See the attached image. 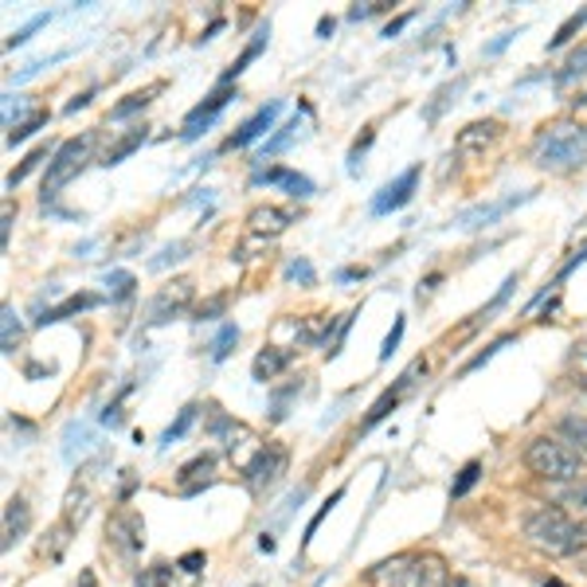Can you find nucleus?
<instances>
[{
	"instance_id": "f257e3e1",
	"label": "nucleus",
	"mask_w": 587,
	"mask_h": 587,
	"mask_svg": "<svg viewBox=\"0 0 587 587\" xmlns=\"http://www.w3.org/2000/svg\"><path fill=\"white\" fill-rule=\"evenodd\" d=\"M521 533L533 548L548 556H576L587 545V529L571 514H564L560 506H537L525 514Z\"/></svg>"
},
{
	"instance_id": "f03ea898",
	"label": "nucleus",
	"mask_w": 587,
	"mask_h": 587,
	"mask_svg": "<svg viewBox=\"0 0 587 587\" xmlns=\"http://www.w3.org/2000/svg\"><path fill=\"white\" fill-rule=\"evenodd\" d=\"M372 587H450L447 560L439 553H396L368 568Z\"/></svg>"
},
{
	"instance_id": "7ed1b4c3",
	"label": "nucleus",
	"mask_w": 587,
	"mask_h": 587,
	"mask_svg": "<svg viewBox=\"0 0 587 587\" xmlns=\"http://www.w3.org/2000/svg\"><path fill=\"white\" fill-rule=\"evenodd\" d=\"M533 165L548 172H571L587 165V126L584 122H553L533 138Z\"/></svg>"
},
{
	"instance_id": "20e7f679",
	"label": "nucleus",
	"mask_w": 587,
	"mask_h": 587,
	"mask_svg": "<svg viewBox=\"0 0 587 587\" xmlns=\"http://www.w3.org/2000/svg\"><path fill=\"white\" fill-rule=\"evenodd\" d=\"M525 466L529 474H537L540 481H576L584 474V458L579 450H571L568 442L560 439H533L525 447Z\"/></svg>"
},
{
	"instance_id": "39448f33",
	"label": "nucleus",
	"mask_w": 587,
	"mask_h": 587,
	"mask_svg": "<svg viewBox=\"0 0 587 587\" xmlns=\"http://www.w3.org/2000/svg\"><path fill=\"white\" fill-rule=\"evenodd\" d=\"M90 149H94V133H82V138H71L56 149V157L48 161V172H43V205L56 200L67 185L82 172V165L90 161Z\"/></svg>"
},
{
	"instance_id": "423d86ee",
	"label": "nucleus",
	"mask_w": 587,
	"mask_h": 587,
	"mask_svg": "<svg viewBox=\"0 0 587 587\" xmlns=\"http://www.w3.org/2000/svg\"><path fill=\"white\" fill-rule=\"evenodd\" d=\"M286 462H290V450L278 447V442H262V447L255 450L251 462L243 466L247 489H251V494H262V489H270L286 474Z\"/></svg>"
},
{
	"instance_id": "0eeeda50",
	"label": "nucleus",
	"mask_w": 587,
	"mask_h": 587,
	"mask_svg": "<svg viewBox=\"0 0 587 587\" xmlns=\"http://www.w3.org/2000/svg\"><path fill=\"white\" fill-rule=\"evenodd\" d=\"M537 196V188H525V192H509V196H501V200H494V205H478V208H466L462 216H458V228L462 231H481V228H489V223H498L501 216H509L514 208H521L525 200H533Z\"/></svg>"
},
{
	"instance_id": "6e6552de",
	"label": "nucleus",
	"mask_w": 587,
	"mask_h": 587,
	"mask_svg": "<svg viewBox=\"0 0 587 587\" xmlns=\"http://www.w3.org/2000/svg\"><path fill=\"white\" fill-rule=\"evenodd\" d=\"M419 165H411V169H404L396 180H388V185L380 188V192L372 196V208L368 212L372 216H391V212H400L404 205H411V196H416L419 188Z\"/></svg>"
},
{
	"instance_id": "1a4fd4ad",
	"label": "nucleus",
	"mask_w": 587,
	"mask_h": 587,
	"mask_svg": "<svg viewBox=\"0 0 587 587\" xmlns=\"http://www.w3.org/2000/svg\"><path fill=\"white\" fill-rule=\"evenodd\" d=\"M107 537L122 556H133V553H141V545H146V521H141L133 509H118V514H110V521H107Z\"/></svg>"
},
{
	"instance_id": "9d476101",
	"label": "nucleus",
	"mask_w": 587,
	"mask_h": 587,
	"mask_svg": "<svg viewBox=\"0 0 587 587\" xmlns=\"http://www.w3.org/2000/svg\"><path fill=\"white\" fill-rule=\"evenodd\" d=\"M290 223H298V212H294V208H282V205H259V208H251V216H247V228H251L255 239L282 236Z\"/></svg>"
},
{
	"instance_id": "9b49d317",
	"label": "nucleus",
	"mask_w": 587,
	"mask_h": 587,
	"mask_svg": "<svg viewBox=\"0 0 587 587\" xmlns=\"http://www.w3.org/2000/svg\"><path fill=\"white\" fill-rule=\"evenodd\" d=\"M416 372H427V360H416V365H411L408 372H404L400 380H396V388H388V391H384L380 400H376L372 408H368V416L360 419V431H372V427L380 424V419H388L391 411H396V404H400V396L411 388V380H416Z\"/></svg>"
},
{
	"instance_id": "f8f14e48",
	"label": "nucleus",
	"mask_w": 587,
	"mask_h": 587,
	"mask_svg": "<svg viewBox=\"0 0 587 587\" xmlns=\"http://www.w3.org/2000/svg\"><path fill=\"white\" fill-rule=\"evenodd\" d=\"M231 98H236V90H231V87H220L212 98H208V102H200V107L188 110V118H185V133H180V138H185V141L200 138V133H205L208 126L216 122V115H220V110L228 107Z\"/></svg>"
},
{
	"instance_id": "ddd939ff",
	"label": "nucleus",
	"mask_w": 587,
	"mask_h": 587,
	"mask_svg": "<svg viewBox=\"0 0 587 587\" xmlns=\"http://www.w3.org/2000/svg\"><path fill=\"white\" fill-rule=\"evenodd\" d=\"M188 302H192V282H188V278H180V282L165 286V290L153 298V306H149V321H153V326H161V321H169L172 314L185 310Z\"/></svg>"
},
{
	"instance_id": "4468645a",
	"label": "nucleus",
	"mask_w": 587,
	"mask_h": 587,
	"mask_svg": "<svg viewBox=\"0 0 587 587\" xmlns=\"http://www.w3.org/2000/svg\"><path fill=\"white\" fill-rule=\"evenodd\" d=\"M278 115H282V102H270V107H259L251 118H247L243 126H239L236 133H231L228 146H223V149H247V146H251V141H259L262 133H267L270 126H275V118H278Z\"/></svg>"
},
{
	"instance_id": "2eb2a0df",
	"label": "nucleus",
	"mask_w": 587,
	"mask_h": 587,
	"mask_svg": "<svg viewBox=\"0 0 587 587\" xmlns=\"http://www.w3.org/2000/svg\"><path fill=\"white\" fill-rule=\"evenodd\" d=\"M498 138H501V122L486 118V122H470L466 130H458L455 149L458 153H486V149L494 146Z\"/></svg>"
},
{
	"instance_id": "dca6fc26",
	"label": "nucleus",
	"mask_w": 587,
	"mask_h": 587,
	"mask_svg": "<svg viewBox=\"0 0 587 587\" xmlns=\"http://www.w3.org/2000/svg\"><path fill=\"white\" fill-rule=\"evenodd\" d=\"M255 185H275V188H286L290 196H298V200H310L314 196V180L310 177H302V172H294V169H262V172H255Z\"/></svg>"
},
{
	"instance_id": "f3484780",
	"label": "nucleus",
	"mask_w": 587,
	"mask_h": 587,
	"mask_svg": "<svg viewBox=\"0 0 587 587\" xmlns=\"http://www.w3.org/2000/svg\"><path fill=\"white\" fill-rule=\"evenodd\" d=\"M290 365H294V349H286V345H270V349H262L259 357H255L251 372L259 384H267V380H275L278 372H286Z\"/></svg>"
},
{
	"instance_id": "a211bd4d",
	"label": "nucleus",
	"mask_w": 587,
	"mask_h": 587,
	"mask_svg": "<svg viewBox=\"0 0 587 587\" xmlns=\"http://www.w3.org/2000/svg\"><path fill=\"white\" fill-rule=\"evenodd\" d=\"M267 40H270V24H262L259 32L251 36V43H247V48L239 51V59H236V63H231L228 71L220 74V87H231V79H239V74H243L247 67H251L255 59H259V51L267 48Z\"/></svg>"
},
{
	"instance_id": "6ab92c4d",
	"label": "nucleus",
	"mask_w": 587,
	"mask_h": 587,
	"mask_svg": "<svg viewBox=\"0 0 587 587\" xmlns=\"http://www.w3.org/2000/svg\"><path fill=\"white\" fill-rule=\"evenodd\" d=\"M28 525H32V509H28V501L12 498L9 506H4V548L17 545V540L28 533Z\"/></svg>"
},
{
	"instance_id": "aec40b11",
	"label": "nucleus",
	"mask_w": 587,
	"mask_h": 587,
	"mask_svg": "<svg viewBox=\"0 0 587 587\" xmlns=\"http://www.w3.org/2000/svg\"><path fill=\"white\" fill-rule=\"evenodd\" d=\"M141 146H146V126H138V130H130V133H126V138H118L115 146H110L107 153H102V161H98V165H107V169H115V165H122L130 153H138Z\"/></svg>"
},
{
	"instance_id": "412c9836",
	"label": "nucleus",
	"mask_w": 587,
	"mask_h": 587,
	"mask_svg": "<svg viewBox=\"0 0 587 587\" xmlns=\"http://www.w3.org/2000/svg\"><path fill=\"white\" fill-rule=\"evenodd\" d=\"M161 90H165V82H149L146 90H133V94H126L122 102L110 110V118H115V122H122V118L138 115V110H146L149 102H153V94H161Z\"/></svg>"
},
{
	"instance_id": "4be33fe9",
	"label": "nucleus",
	"mask_w": 587,
	"mask_h": 587,
	"mask_svg": "<svg viewBox=\"0 0 587 587\" xmlns=\"http://www.w3.org/2000/svg\"><path fill=\"white\" fill-rule=\"evenodd\" d=\"M102 298L98 294H71L67 302H59L56 310H48L40 318V326H51V321H63V318H71V314H79V310H90V306H98Z\"/></svg>"
},
{
	"instance_id": "5701e85b",
	"label": "nucleus",
	"mask_w": 587,
	"mask_h": 587,
	"mask_svg": "<svg viewBox=\"0 0 587 587\" xmlns=\"http://www.w3.org/2000/svg\"><path fill=\"white\" fill-rule=\"evenodd\" d=\"M212 470H216V458L212 455H200L192 458L188 466H180V489H192V478H200V486H212Z\"/></svg>"
},
{
	"instance_id": "b1692460",
	"label": "nucleus",
	"mask_w": 587,
	"mask_h": 587,
	"mask_svg": "<svg viewBox=\"0 0 587 587\" xmlns=\"http://www.w3.org/2000/svg\"><path fill=\"white\" fill-rule=\"evenodd\" d=\"M196 411H200V404H185V408H180V416L172 419L169 427H165V435H161V450H169L177 439H185V431L196 424Z\"/></svg>"
},
{
	"instance_id": "393cba45",
	"label": "nucleus",
	"mask_w": 587,
	"mask_h": 587,
	"mask_svg": "<svg viewBox=\"0 0 587 587\" xmlns=\"http://www.w3.org/2000/svg\"><path fill=\"white\" fill-rule=\"evenodd\" d=\"M133 286H138V278H133L130 270H110L107 275L110 302H126V298H133Z\"/></svg>"
},
{
	"instance_id": "a878e982",
	"label": "nucleus",
	"mask_w": 587,
	"mask_h": 587,
	"mask_svg": "<svg viewBox=\"0 0 587 587\" xmlns=\"http://www.w3.org/2000/svg\"><path fill=\"white\" fill-rule=\"evenodd\" d=\"M51 157H56V153H51L48 146L32 149V153L24 157V165H20V169H12V172H9V188H20V185H24V180H28V172H32V169H40V161H51Z\"/></svg>"
},
{
	"instance_id": "bb28decb",
	"label": "nucleus",
	"mask_w": 587,
	"mask_h": 587,
	"mask_svg": "<svg viewBox=\"0 0 587 587\" xmlns=\"http://www.w3.org/2000/svg\"><path fill=\"white\" fill-rule=\"evenodd\" d=\"M587 74V43L579 51H571L568 56V63H564V71L556 74V87H568V82H576V79H584Z\"/></svg>"
},
{
	"instance_id": "cd10ccee",
	"label": "nucleus",
	"mask_w": 587,
	"mask_h": 587,
	"mask_svg": "<svg viewBox=\"0 0 587 587\" xmlns=\"http://www.w3.org/2000/svg\"><path fill=\"white\" fill-rule=\"evenodd\" d=\"M138 587H172V564H149L133 579Z\"/></svg>"
},
{
	"instance_id": "c85d7f7f",
	"label": "nucleus",
	"mask_w": 587,
	"mask_h": 587,
	"mask_svg": "<svg viewBox=\"0 0 587 587\" xmlns=\"http://www.w3.org/2000/svg\"><path fill=\"white\" fill-rule=\"evenodd\" d=\"M517 282H521V275H517V270H514V275H509V278H506V282H501V290H498V294H494V298H489V302H486V306H481L478 321H489V314H498V310H501V306H506V302H509V294H514V290H517Z\"/></svg>"
},
{
	"instance_id": "c756f323",
	"label": "nucleus",
	"mask_w": 587,
	"mask_h": 587,
	"mask_svg": "<svg viewBox=\"0 0 587 587\" xmlns=\"http://www.w3.org/2000/svg\"><path fill=\"white\" fill-rule=\"evenodd\" d=\"M0 318H4V334H0V345H4V352H17L20 334H24V329H20V321H17V310H12V306H4V310H0Z\"/></svg>"
},
{
	"instance_id": "7c9ffc66",
	"label": "nucleus",
	"mask_w": 587,
	"mask_h": 587,
	"mask_svg": "<svg viewBox=\"0 0 587 587\" xmlns=\"http://www.w3.org/2000/svg\"><path fill=\"white\" fill-rule=\"evenodd\" d=\"M514 341H517V334H506V337H498V341H494V345H486V349H481V352H478V357H474V360H466V368H462V372H478V368L486 365V360H494V357H498L501 349H506V345H514Z\"/></svg>"
},
{
	"instance_id": "2f4dec72",
	"label": "nucleus",
	"mask_w": 587,
	"mask_h": 587,
	"mask_svg": "<svg viewBox=\"0 0 587 587\" xmlns=\"http://www.w3.org/2000/svg\"><path fill=\"white\" fill-rule=\"evenodd\" d=\"M48 118H51L48 110H36V115L28 118V122H20L17 130H9V146H17V141H28L36 130H43V126H48Z\"/></svg>"
},
{
	"instance_id": "473e14b6",
	"label": "nucleus",
	"mask_w": 587,
	"mask_h": 587,
	"mask_svg": "<svg viewBox=\"0 0 587 587\" xmlns=\"http://www.w3.org/2000/svg\"><path fill=\"white\" fill-rule=\"evenodd\" d=\"M587 24V9H579V12H571V17L568 20H564V24H560V32H556L553 36V43H548V48H564V43H568L571 40V36H576L579 32V28H584Z\"/></svg>"
},
{
	"instance_id": "72a5a7b5",
	"label": "nucleus",
	"mask_w": 587,
	"mask_h": 587,
	"mask_svg": "<svg viewBox=\"0 0 587 587\" xmlns=\"http://www.w3.org/2000/svg\"><path fill=\"white\" fill-rule=\"evenodd\" d=\"M236 341H239V326H223V329H220V337H216V341H212V360H216V365L231 357Z\"/></svg>"
},
{
	"instance_id": "f704fd0d",
	"label": "nucleus",
	"mask_w": 587,
	"mask_h": 587,
	"mask_svg": "<svg viewBox=\"0 0 587 587\" xmlns=\"http://www.w3.org/2000/svg\"><path fill=\"white\" fill-rule=\"evenodd\" d=\"M568 372L579 388L587 391V345H571V357H568Z\"/></svg>"
},
{
	"instance_id": "c9c22d12",
	"label": "nucleus",
	"mask_w": 587,
	"mask_h": 587,
	"mask_svg": "<svg viewBox=\"0 0 587 587\" xmlns=\"http://www.w3.org/2000/svg\"><path fill=\"white\" fill-rule=\"evenodd\" d=\"M48 20H51L48 12H40V17H32L24 28H17V32L9 36V43H4V48H20V43H28V40H32V32H40V28L48 24Z\"/></svg>"
},
{
	"instance_id": "e433bc0d",
	"label": "nucleus",
	"mask_w": 587,
	"mask_h": 587,
	"mask_svg": "<svg viewBox=\"0 0 587 587\" xmlns=\"http://www.w3.org/2000/svg\"><path fill=\"white\" fill-rule=\"evenodd\" d=\"M478 474H481V462H466L462 474H458V481L450 486V498H462V494H470V486L478 481Z\"/></svg>"
},
{
	"instance_id": "4c0bfd02",
	"label": "nucleus",
	"mask_w": 587,
	"mask_h": 587,
	"mask_svg": "<svg viewBox=\"0 0 587 587\" xmlns=\"http://www.w3.org/2000/svg\"><path fill=\"white\" fill-rule=\"evenodd\" d=\"M458 90H462V79H458V82H447V87H442L439 94H435V102L424 110V118H427V122H435V118L442 115V107H447V102H450V94H458Z\"/></svg>"
},
{
	"instance_id": "58836bf2",
	"label": "nucleus",
	"mask_w": 587,
	"mask_h": 587,
	"mask_svg": "<svg viewBox=\"0 0 587 587\" xmlns=\"http://www.w3.org/2000/svg\"><path fill=\"white\" fill-rule=\"evenodd\" d=\"M372 141H376V130H372V126H365V133H360V138L352 141V149H349V172L360 169V157L368 153V146H372Z\"/></svg>"
},
{
	"instance_id": "ea45409f",
	"label": "nucleus",
	"mask_w": 587,
	"mask_h": 587,
	"mask_svg": "<svg viewBox=\"0 0 587 587\" xmlns=\"http://www.w3.org/2000/svg\"><path fill=\"white\" fill-rule=\"evenodd\" d=\"M185 251H192V243H185V239H180V243H172V247H165V251L157 255L153 262H149V270H165L169 262H180V259H185Z\"/></svg>"
},
{
	"instance_id": "a19ab883",
	"label": "nucleus",
	"mask_w": 587,
	"mask_h": 587,
	"mask_svg": "<svg viewBox=\"0 0 587 587\" xmlns=\"http://www.w3.org/2000/svg\"><path fill=\"white\" fill-rule=\"evenodd\" d=\"M341 498H345V486H337V489H334V498H329V501H326V506H321V509H318V514H314L310 529H306V537H302V548H306V545H310V540H314V533H318V525H321V521H326V517H329V509H334V506H337V501H341Z\"/></svg>"
},
{
	"instance_id": "79ce46f5",
	"label": "nucleus",
	"mask_w": 587,
	"mask_h": 587,
	"mask_svg": "<svg viewBox=\"0 0 587 587\" xmlns=\"http://www.w3.org/2000/svg\"><path fill=\"white\" fill-rule=\"evenodd\" d=\"M286 278H290V282L314 286V267L306 259H290V262H286Z\"/></svg>"
},
{
	"instance_id": "37998d69",
	"label": "nucleus",
	"mask_w": 587,
	"mask_h": 587,
	"mask_svg": "<svg viewBox=\"0 0 587 587\" xmlns=\"http://www.w3.org/2000/svg\"><path fill=\"white\" fill-rule=\"evenodd\" d=\"M294 130H298V118H294V122H290V126H282V130H278V133H275V138H270V141H267V146H262L259 161H267V157H270V153H278V149H282V146H286V141H290V138H294Z\"/></svg>"
},
{
	"instance_id": "c03bdc74",
	"label": "nucleus",
	"mask_w": 587,
	"mask_h": 587,
	"mask_svg": "<svg viewBox=\"0 0 587 587\" xmlns=\"http://www.w3.org/2000/svg\"><path fill=\"white\" fill-rule=\"evenodd\" d=\"M404 326H408V321H404V318H396V321H391L388 337H384V345H380V360H388V357H391V352L400 349V337H404Z\"/></svg>"
},
{
	"instance_id": "a18cd8bd",
	"label": "nucleus",
	"mask_w": 587,
	"mask_h": 587,
	"mask_svg": "<svg viewBox=\"0 0 587 587\" xmlns=\"http://www.w3.org/2000/svg\"><path fill=\"white\" fill-rule=\"evenodd\" d=\"M223 306H228V298H223V294H220V298H208V302L200 306V310H196V321H212V318H220Z\"/></svg>"
},
{
	"instance_id": "49530a36",
	"label": "nucleus",
	"mask_w": 587,
	"mask_h": 587,
	"mask_svg": "<svg viewBox=\"0 0 587 587\" xmlns=\"http://www.w3.org/2000/svg\"><path fill=\"white\" fill-rule=\"evenodd\" d=\"M564 431H568L576 442H584V447H587V424H584V419H564Z\"/></svg>"
},
{
	"instance_id": "de8ad7c7",
	"label": "nucleus",
	"mask_w": 587,
	"mask_h": 587,
	"mask_svg": "<svg viewBox=\"0 0 587 587\" xmlns=\"http://www.w3.org/2000/svg\"><path fill=\"white\" fill-rule=\"evenodd\" d=\"M180 568L192 571V576H196V571L205 568V553H188V556H180Z\"/></svg>"
},
{
	"instance_id": "09e8293b",
	"label": "nucleus",
	"mask_w": 587,
	"mask_h": 587,
	"mask_svg": "<svg viewBox=\"0 0 587 587\" xmlns=\"http://www.w3.org/2000/svg\"><path fill=\"white\" fill-rule=\"evenodd\" d=\"M384 9H388L384 0H376V4H365V9H360V4H357V9L349 12V20H365V17H372V12H384Z\"/></svg>"
},
{
	"instance_id": "8fccbe9b",
	"label": "nucleus",
	"mask_w": 587,
	"mask_h": 587,
	"mask_svg": "<svg viewBox=\"0 0 587 587\" xmlns=\"http://www.w3.org/2000/svg\"><path fill=\"white\" fill-rule=\"evenodd\" d=\"M90 98H94V90H87V94H74L71 102H67V115H74V110H82L90 102Z\"/></svg>"
},
{
	"instance_id": "3c124183",
	"label": "nucleus",
	"mask_w": 587,
	"mask_h": 587,
	"mask_svg": "<svg viewBox=\"0 0 587 587\" xmlns=\"http://www.w3.org/2000/svg\"><path fill=\"white\" fill-rule=\"evenodd\" d=\"M514 36H517V32H506V36H498V40H494V43H489V48H486V56H498V51L506 48V43L514 40Z\"/></svg>"
},
{
	"instance_id": "603ef678",
	"label": "nucleus",
	"mask_w": 587,
	"mask_h": 587,
	"mask_svg": "<svg viewBox=\"0 0 587 587\" xmlns=\"http://www.w3.org/2000/svg\"><path fill=\"white\" fill-rule=\"evenodd\" d=\"M408 20H411V12H408V17H400V20H396V24H388V28H384V36H388V40H391V36H400Z\"/></svg>"
},
{
	"instance_id": "864d4df0",
	"label": "nucleus",
	"mask_w": 587,
	"mask_h": 587,
	"mask_svg": "<svg viewBox=\"0 0 587 587\" xmlns=\"http://www.w3.org/2000/svg\"><path fill=\"white\" fill-rule=\"evenodd\" d=\"M571 501H576V506H584V509H587V486H579L576 494H571Z\"/></svg>"
},
{
	"instance_id": "5fc2aeb1",
	"label": "nucleus",
	"mask_w": 587,
	"mask_h": 587,
	"mask_svg": "<svg viewBox=\"0 0 587 587\" xmlns=\"http://www.w3.org/2000/svg\"><path fill=\"white\" fill-rule=\"evenodd\" d=\"M82 587H94V576H90V571H82Z\"/></svg>"
},
{
	"instance_id": "6e6d98bb",
	"label": "nucleus",
	"mask_w": 587,
	"mask_h": 587,
	"mask_svg": "<svg viewBox=\"0 0 587 587\" xmlns=\"http://www.w3.org/2000/svg\"><path fill=\"white\" fill-rule=\"evenodd\" d=\"M545 587H564V584H560V579H548V584H545Z\"/></svg>"
}]
</instances>
